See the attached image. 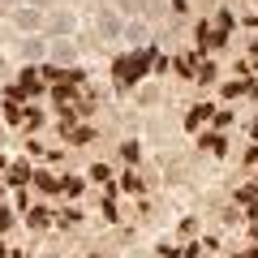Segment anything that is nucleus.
<instances>
[{
    "mask_svg": "<svg viewBox=\"0 0 258 258\" xmlns=\"http://www.w3.org/2000/svg\"><path fill=\"white\" fill-rule=\"evenodd\" d=\"M254 129H258V125H254Z\"/></svg>",
    "mask_w": 258,
    "mask_h": 258,
    "instance_id": "nucleus-3",
    "label": "nucleus"
},
{
    "mask_svg": "<svg viewBox=\"0 0 258 258\" xmlns=\"http://www.w3.org/2000/svg\"><path fill=\"white\" fill-rule=\"evenodd\" d=\"M147 64H151V52H138L134 60H120V64H116V78H120V86H134L142 74H147Z\"/></svg>",
    "mask_w": 258,
    "mask_h": 258,
    "instance_id": "nucleus-1",
    "label": "nucleus"
},
{
    "mask_svg": "<svg viewBox=\"0 0 258 258\" xmlns=\"http://www.w3.org/2000/svg\"><path fill=\"white\" fill-rule=\"evenodd\" d=\"M207 116H211V108H207V103H203V108H194V116H189V125H198V120H207Z\"/></svg>",
    "mask_w": 258,
    "mask_h": 258,
    "instance_id": "nucleus-2",
    "label": "nucleus"
}]
</instances>
